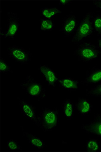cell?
<instances>
[{
  "mask_svg": "<svg viewBox=\"0 0 101 152\" xmlns=\"http://www.w3.org/2000/svg\"><path fill=\"white\" fill-rule=\"evenodd\" d=\"M59 116L58 109L45 108L37 116L35 124L45 132L51 131L59 124Z\"/></svg>",
  "mask_w": 101,
  "mask_h": 152,
  "instance_id": "1",
  "label": "cell"
},
{
  "mask_svg": "<svg viewBox=\"0 0 101 152\" xmlns=\"http://www.w3.org/2000/svg\"><path fill=\"white\" fill-rule=\"evenodd\" d=\"M92 17L91 12H88L83 17L73 37L72 42L74 44H79L92 34L94 30L92 25Z\"/></svg>",
  "mask_w": 101,
  "mask_h": 152,
  "instance_id": "2",
  "label": "cell"
},
{
  "mask_svg": "<svg viewBox=\"0 0 101 152\" xmlns=\"http://www.w3.org/2000/svg\"><path fill=\"white\" fill-rule=\"evenodd\" d=\"M101 51L91 43L85 42L78 45L74 54L78 59L83 62H90L97 59Z\"/></svg>",
  "mask_w": 101,
  "mask_h": 152,
  "instance_id": "3",
  "label": "cell"
},
{
  "mask_svg": "<svg viewBox=\"0 0 101 152\" xmlns=\"http://www.w3.org/2000/svg\"><path fill=\"white\" fill-rule=\"evenodd\" d=\"M21 86L22 89L30 97L42 99L46 96V90L44 86L30 75L27 76Z\"/></svg>",
  "mask_w": 101,
  "mask_h": 152,
  "instance_id": "4",
  "label": "cell"
},
{
  "mask_svg": "<svg viewBox=\"0 0 101 152\" xmlns=\"http://www.w3.org/2000/svg\"><path fill=\"white\" fill-rule=\"evenodd\" d=\"M7 50L10 57L20 64H27L31 60L32 54L22 47L16 45H10L7 48Z\"/></svg>",
  "mask_w": 101,
  "mask_h": 152,
  "instance_id": "5",
  "label": "cell"
},
{
  "mask_svg": "<svg viewBox=\"0 0 101 152\" xmlns=\"http://www.w3.org/2000/svg\"><path fill=\"white\" fill-rule=\"evenodd\" d=\"M7 25L6 32L1 33V35L11 40H14L19 31L20 24L18 18L16 13L11 11L7 12Z\"/></svg>",
  "mask_w": 101,
  "mask_h": 152,
  "instance_id": "6",
  "label": "cell"
},
{
  "mask_svg": "<svg viewBox=\"0 0 101 152\" xmlns=\"http://www.w3.org/2000/svg\"><path fill=\"white\" fill-rule=\"evenodd\" d=\"M78 26L76 17L70 14L65 17L62 20V26L60 31L65 37L74 34Z\"/></svg>",
  "mask_w": 101,
  "mask_h": 152,
  "instance_id": "7",
  "label": "cell"
},
{
  "mask_svg": "<svg viewBox=\"0 0 101 152\" xmlns=\"http://www.w3.org/2000/svg\"><path fill=\"white\" fill-rule=\"evenodd\" d=\"M81 129L86 133L101 137V115L96 114L92 120L83 124Z\"/></svg>",
  "mask_w": 101,
  "mask_h": 152,
  "instance_id": "8",
  "label": "cell"
},
{
  "mask_svg": "<svg viewBox=\"0 0 101 152\" xmlns=\"http://www.w3.org/2000/svg\"><path fill=\"white\" fill-rule=\"evenodd\" d=\"M17 98L22 113L27 119L35 123L37 116L34 106L21 98Z\"/></svg>",
  "mask_w": 101,
  "mask_h": 152,
  "instance_id": "9",
  "label": "cell"
},
{
  "mask_svg": "<svg viewBox=\"0 0 101 152\" xmlns=\"http://www.w3.org/2000/svg\"><path fill=\"white\" fill-rule=\"evenodd\" d=\"M39 70L48 85L52 87H55L59 79L56 73L51 68L45 65L41 66Z\"/></svg>",
  "mask_w": 101,
  "mask_h": 152,
  "instance_id": "10",
  "label": "cell"
},
{
  "mask_svg": "<svg viewBox=\"0 0 101 152\" xmlns=\"http://www.w3.org/2000/svg\"><path fill=\"white\" fill-rule=\"evenodd\" d=\"M101 82V68H95L89 71L81 84L90 85L97 84Z\"/></svg>",
  "mask_w": 101,
  "mask_h": 152,
  "instance_id": "11",
  "label": "cell"
},
{
  "mask_svg": "<svg viewBox=\"0 0 101 152\" xmlns=\"http://www.w3.org/2000/svg\"><path fill=\"white\" fill-rule=\"evenodd\" d=\"M23 136L26 138L27 141L33 148L38 150H42L46 148L44 141L41 139L37 137L30 133L25 131L24 128L21 127Z\"/></svg>",
  "mask_w": 101,
  "mask_h": 152,
  "instance_id": "12",
  "label": "cell"
},
{
  "mask_svg": "<svg viewBox=\"0 0 101 152\" xmlns=\"http://www.w3.org/2000/svg\"><path fill=\"white\" fill-rule=\"evenodd\" d=\"M78 112L81 115H87L91 112L92 105L89 101L84 97L79 98L75 104Z\"/></svg>",
  "mask_w": 101,
  "mask_h": 152,
  "instance_id": "13",
  "label": "cell"
},
{
  "mask_svg": "<svg viewBox=\"0 0 101 152\" xmlns=\"http://www.w3.org/2000/svg\"><path fill=\"white\" fill-rule=\"evenodd\" d=\"M58 83L60 87L64 89L70 91H77L79 89V81L75 78L65 77L59 78Z\"/></svg>",
  "mask_w": 101,
  "mask_h": 152,
  "instance_id": "14",
  "label": "cell"
},
{
  "mask_svg": "<svg viewBox=\"0 0 101 152\" xmlns=\"http://www.w3.org/2000/svg\"><path fill=\"white\" fill-rule=\"evenodd\" d=\"M62 108L65 118L68 120H71L74 117L75 114L74 103L70 99L66 98L62 102Z\"/></svg>",
  "mask_w": 101,
  "mask_h": 152,
  "instance_id": "15",
  "label": "cell"
},
{
  "mask_svg": "<svg viewBox=\"0 0 101 152\" xmlns=\"http://www.w3.org/2000/svg\"><path fill=\"white\" fill-rule=\"evenodd\" d=\"M62 12L61 10L56 7H45L42 8L40 11L41 15L44 18L49 19H52L53 18Z\"/></svg>",
  "mask_w": 101,
  "mask_h": 152,
  "instance_id": "16",
  "label": "cell"
},
{
  "mask_svg": "<svg viewBox=\"0 0 101 152\" xmlns=\"http://www.w3.org/2000/svg\"><path fill=\"white\" fill-rule=\"evenodd\" d=\"M85 151L93 152L100 151V146L99 142L94 139H91L87 140L85 144Z\"/></svg>",
  "mask_w": 101,
  "mask_h": 152,
  "instance_id": "17",
  "label": "cell"
},
{
  "mask_svg": "<svg viewBox=\"0 0 101 152\" xmlns=\"http://www.w3.org/2000/svg\"><path fill=\"white\" fill-rule=\"evenodd\" d=\"M40 30L43 32L51 31L54 28L53 21L52 19L41 18L40 19Z\"/></svg>",
  "mask_w": 101,
  "mask_h": 152,
  "instance_id": "18",
  "label": "cell"
},
{
  "mask_svg": "<svg viewBox=\"0 0 101 152\" xmlns=\"http://www.w3.org/2000/svg\"><path fill=\"white\" fill-rule=\"evenodd\" d=\"M86 94L88 97H101V82L93 88L86 91Z\"/></svg>",
  "mask_w": 101,
  "mask_h": 152,
  "instance_id": "19",
  "label": "cell"
},
{
  "mask_svg": "<svg viewBox=\"0 0 101 152\" xmlns=\"http://www.w3.org/2000/svg\"><path fill=\"white\" fill-rule=\"evenodd\" d=\"M92 21L93 29L98 35H101V15L93 16Z\"/></svg>",
  "mask_w": 101,
  "mask_h": 152,
  "instance_id": "20",
  "label": "cell"
},
{
  "mask_svg": "<svg viewBox=\"0 0 101 152\" xmlns=\"http://www.w3.org/2000/svg\"><path fill=\"white\" fill-rule=\"evenodd\" d=\"M7 149L10 151H14L22 150L21 146L17 141L14 139H11L7 141Z\"/></svg>",
  "mask_w": 101,
  "mask_h": 152,
  "instance_id": "21",
  "label": "cell"
},
{
  "mask_svg": "<svg viewBox=\"0 0 101 152\" xmlns=\"http://www.w3.org/2000/svg\"><path fill=\"white\" fill-rule=\"evenodd\" d=\"M0 70L1 72L4 73L13 72L8 63L1 57L0 61Z\"/></svg>",
  "mask_w": 101,
  "mask_h": 152,
  "instance_id": "22",
  "label": "cell"
},
{
  "mask_svg": "<svg viewBox=\"0 0 101 152\" xmlns=\"http://www.w3.org/2000/svg\"><path fill=\"white\" fill-rule=\"evenodd\" d=\"M93 4L97 8L101 11V1H93Z\"/></svg>",
  "mask_w": 101,
  "mask_h": 152,
  "instance_id": "23",
  "label": "cell"
},
{
  "mask_svg": "<svg viewBox=\"0 0 101 152\" xmlns=\"http://www.w3.org/2000/svg\"><path fill=\"white\" fill-rule=\"evenodd\" d=\"M72 1H60L59 4L62 6H66L70 4Z\"/></svg>",
  "mask_w": 101,
  "mask_h": 152,
  "instance_id": "24",
  "label": "cell"
},
{
  "mask_svg": "<svg viewBox=\"0 0 101 152\" xmlns=\"http://www.w3.org/2000/svg\"><path fill=\"white\" fill-rule=\"evenodd\" d=\"M98 46L101 51V38L98 39Z\"/></svg>",
  "mask_w": 101,
  "mask_h": 152,
  "instance_id": "25",
  "label": "cell"
}]
</instances>
